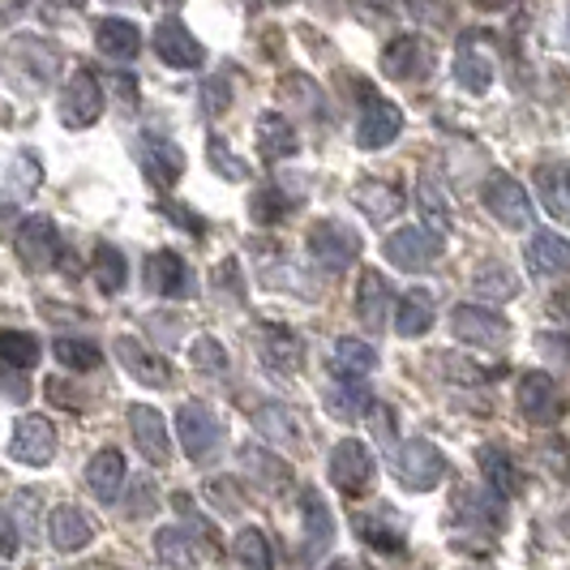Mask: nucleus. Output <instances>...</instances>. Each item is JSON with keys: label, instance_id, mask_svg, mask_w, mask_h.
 <instances>
[{"label": "nucleus", "instance_id": "obj_1", "mask_svg": "<svg viewBox=\"0 0 570 570\" xmlns=\"http://www.w3.org/2000/svg\"><path fill=\"white\" fill-rule=\"evenodd\" d=\"M326 472H331V485L340 489V493L361 498L377 481V459H373V451L361 438H343L340 446L331 451V468Z\"/></svg>", "mask_w": 570, "mask_h": 570}, {"label": "nucleus", "instance_id": "obj_2", "mask_svg": "<svg viewBox=\"0 0 570 570\" xmlns=\"http://www.w3.org/2000/svg\"><path fill=\"white\" fill-rule=\"evenodd\" d=\"M446 472H451L446 455H442L433 442H425V438H412L400 455H395V476H400V485L412 489V493L438 489L446 481Z\"/></svg>", "mask_w": 570, "mask_h": 570}, {"label": "nucleus", "instance_id": "obj_3", "mask_svg": "<svg viewBox=\"0 0 570 570\" xmlns=\"http://www.w3.org/2000/svg\"><path fill=\"white\" fill-rule=\"evenodd\" d=\"M481 202H485V210L502 228H514V232L532 228V202L523 194V185L514 176H507V171H489Z\"/></svg>", "mask_w": 570, "mask_h": 570}, {"label": "nucleus", "instance_id": "obj_4", "mask_svg": "<svg viewBox=\"0 0 570 570\" xmlns=\"http://www.w3.org/2000/svg\"><path fill=\"white\" fill-rule=\"evenodd\" d=\"M309 254L322 271H331V275H343L356 257H361V236L340 224V219H322L309 228Z\"/></svg>", "mask_w": 570, "mask_h": 570}, {"label": "nucleus", "instance_id": "obj_5", "mask_svg": "<svg viewBox=\"0 0 570 570\" xmlns=\"http://www.w3.org/2000/svg\"><path fill=\"white\" fill-rule=\"evenodd\" d=\"M514 400H519V412H523L532 425H558V421L567 416V400H562L558 382H553L544 370L523 373Z\"/></svg>", "mask_w": 570, "mask_h": 570}, {"label": "nucleus", "instance_id": "obj_6", "mask_svg": "<svg viewBox=\"0 0 570 570\" xmlns=\"http://www.w3.org/2000/svg\"><path fill=\"white\" fill-rule=\"evenodd\" d=\"M13 249L22 257L27 271H52L60 257V232L48 215H30L13 232Z\"/></svg>", "mask_w": 570, "mask_h": 570}, {"label": "nucleus", "instance_id": "obj_7", "mask_svg": "<svg viewBox=\"0 0 570 570\" xmlns=\"http://www.w3.org/2000/svg\"><path fill=\"white\" fill-rule=\"evenodd\" d=\"M382 254L391 266H400V271H429L438 254H442V236L429 228H400L386 236V245H382Z\"/></svg>", "mask_w": 570, "mask_h": 570}, {"label": "nucleus", "instance_id": "obj_8", "mask_svg": "<svg viewBox=\"0 0 570 570\" xmlns=\"http://www.w3.org/2000/svg\"><path fill=\"white\" fill-rule=\"evenodd\" d=\"M176 433H180V446H185V455L189 459H206L215 446H219V438H224V425H219V416L198 400H185L180 403V412H176Z\"/></svg>", "mask_w": 570, "mask_h": 570}, {"label": "nucleus", "instance_id": "obj_9", "mask_svg": "<svg viewBox=\"0 0 570 570\" xmlns=\"http://www.w3.org/2000/svg\"><path fill=\"white\" fill-rule=\"evenodd\" d=\"M257 356L271 373H296L305 365V340L292 331V326H279V322H262L254 331Z\"/></svg>", "mask_w": 570, "mask_h": 570}, {"label": "nucleus", "instance_id": "obj_10", "mask_svg": "<svg viewBox=\"0 0 570 570\" xmlns=\"http://www.w3.org/2000/svg\"><path fill=\"white\" fill-rule=\"evenodd\" d=\"M361 120H356V146L361 150H382L391 146L403 134V112L391 104V99H377V95H365L361 99Z\"/></svg>", "mask_w": 570, "mask_h": 570}, {"label": "nucleus", "instance_id": "obj_11", "mask_svg": "<svg viewBox=\"0 0 570 570\" xmlns=\"http://www.w3.org/2000/svg\"><path fill=\"white\" fill-rule=\"evenodd\" d=\"M104 116V86L95 73H73L69 86H65V95H60V120L69 125V129H90L95 120Z\"/></svg>", "mask_w": 570, "mask_h": 570}, {"label": "nucleus", "instance_id": "obj_12", "mask_svg": "<svg viewBox=\"0 0 570 570\" xmlns=\"http://www.w3.org/2000/svg\"><path fill=\"white\" fill-rule=\"evenodd\" d=\"M9 455L18 463H30V468H43L57 455V429L48 416H22L13 425V438H9Z\"/></svg>", "mask_w": 570, "mask_h": 570}, {"label": "nucleus", "instance_id": "obj_13", "mask_svg": "<svg viewBox=\"0 0 570 570\" xmlns=\"http://www.w3.org/2000/svg\"><path fill=\"white\" fill-rule=\"evenodd\" d=\"M155 57L171 65V69H202L206 60V48L194 39V30L185 27L180 18H164L155 27Z\"/></svg>", "mask_w": 570, "mask_h": 570}, {"label": "nucleus", "instance_id": "obj_14", "mask_svg": "<svg viewBox=\"0 0 570 570\" xmlns=\"http://www.w3.org/2000/svg\"><path fill=\"white\" fill-rule=\"evenodd\" d=\"M433 69V48L421 35H400L386 52H382V73L391 82H416Z\"/></svg>", "mask_w": 570, "mask_h": 570}, {"label": "nucleus", "instance_id": "obj_15", "mask_svg": "<svg viewBox=\"0 0 570 570\" xmlns=\"http://www.w3.org/2000/svg\"><path fill=\"white\" fill-rule=\"evenodd\" d=\"M146 292L150 296H164V301H180L194 292V275L185 266V257L159 249V254L146 257Z\"/></svg>", "mask_w": 570, "mask_h": 570}, {"label": "nucleus", "instance_id": "obj_16", "mask_svg": "<svg viewBox=\"0 0 570 570\" xmlns=\"http://www.w3.org/2000/svg\"><path fill=\"white\" fill-rule=\"evenodd\" d=\"M451 331L463 343H472V347H498L511 335L507 317H498L493 309H481V305H459L455 314H451Z\"/></svg>", "mask_w": 570, "mask_h": 570}, {"label": "nucleus", "instance_id": "obj_17", "mask_svg": "<svg viewBox=\"0 0 570 570\" xmlns=\"http://www.w3.org/2000/svg\"><path fill=\"white\" fill-rule=\"evenodd\" d=\"M129 429H134V442H138V451L146 455V463L164 468L171 459V438H168V421L159 416V407L138 403V407L129 412Z\"/></svg>", "mask_w": 570, "mask_h": 570}, {"label": "nucleus", "instance_id": "obj_18", "mask_svg": "<svg viewBox=\"0 0 570 570\" xmlns=\"http://www.w3.org/2000/svg\"><path fill=\"white\" fill-rule=\"evenodd\" d=\"M116 361L129 370L134 382H142V386H155V391H168L171 386V365L164 356L146 352L134 335H120V340H116Z\"/></svg>", "mask_w": 570, "mask_h": 570}, {"label": "nucleus", "instance_id": "obj_19", "mask_svg": "<svg viewBox=\"0 0 570 570\" xmlns=\"http://www.w3.org/2000/svg\"><path fill=\"white\" fill-rule=\"evenodd\" d=\"M142 168H146V180L155 189H176V180L185 176V150L176 142H168V138H146Z\"/></svg>", "mask_w": 570, "mask_h": 570}, {"label": "nucleus", "instance_id": "obj_20", "mask_svg": "<svg viewBox=\"0 0 570 570\" xmlns=\"http://www.w3.org/2000/svg\"><path fill=\"white\" fill-rule=\"evenodd\" d=\"M301 519H305V558L317 562L331 549V541H335V519H331V507L322 502L317 489L301 493Z\"/></svg>", "mask_w": 570, "mask_h": 570}, {"label": "nucleus", "instance_id": "obj_21", "mask_svg": "<svg viewBox=\"0 0 570 570\" xmlns=\"http://www.w3.org/2000/svg\"><path fill=\"white\" fill-rule=\"evenodd\" d=\"M125 476H129V468H125V455H120L116 446L99 451V455L86 463V485H90V493H95L99 502H120Z\"/></svg>", "mask_w": 570, "mask_h": 570}, {"label": "nucleus", "instance_id": "obj_22", "mask_svg": "<svg viewBox=\"0 0 570 570\" xmlns=\"http://www.w3.org/2000/svg\"><path fill=\"white\" fill-rule=\"evenodd\" d=\"M523 262H528V271H532L537 279H553V275L570 271V245L562 236H553V232H537V236L523 245Z\"/></svg>", "mask_w": 570, "mask_h": 570}, {"label": "nucleus", "instance_id": "obj_23", "mask_svg": "<svg viewBox=\"0 0 570 570\" xmlns=\"http://www.w3.org/2000/svg\"><path fill=\"white\" fill-rule=\"evenodd\" d=\"M301 150V138L292 129V120L279 112H262L257 116V155L266 164H279V159H292Z\"/></svg>", "mask_w": 570, "mask_h": 570}, {"label": "nucleus", "instance_id": "obj_24", "mask_svg": "<svg viewBox=\"0 0 570 570\" xmlns=\"http://www.w3.org/2000/svg\"><path fill=\"white\" fill-rule=\"evenodd\" d=\"M48 541L57 544L60 553H78L95 541V523L78 507H57L48 514Z\"/></svg>", "mask_w": 570, "mask_h": 570}, {"label": "nucleus", "instance_id": "obj_25", "mask_svg": "<svg viewBox=\"0 0 570 570\" xmlns=\"http://www.w3.org/2000/svg\"><path fill=\"white\" fill-rule=\"evenodd\" d=\"M455 78H459V86H468V95H485L489 86H493V60L481 52V39H476V35L459 39Z\"/></svg>", "mask_w": 570, "mask_h": 570}, {"label": "nucleus", "instance_id": "obj_26", "mask_svg": "<svg viewBox=\"0 0 570 570\" xmlns=\"http://www.w3.org/2000/svg\"><path fill=\"white\" fill-rule=\"evenodd\" d=\"M352 528H356V537L373 549H382V553H400L403 549V523L395 519L391 511H356L352 514Z\"/></svg>", "mask_w": 570, "mask_h": 570}, {"label": "nucleus", "instance_id": "obj_27", "mask_svg": "<svg viewBox=\"0 0 570 570\" xmlns=\"http://www.w3.org/2000/svg\"><path fill=\"white\" fill-rule=\"evenodd\" d=\"M9 57H13L18 69H27L35 86H48L60 73V52L48 48L43 39H13L9 43Z\"/></svg>", "mask_w": 570, "mask_h": 570}, {"label": "nucleus", "instance_id": "obj_28", "mask_svg": "<svg viewBox=\"0 0 570 570\" xmlns=\"http://www.w3.org/2000/svg\"><path fill=\"white\" fill-rule=\"evenodd\" d=\"M386 309H391V287H386V279L373 266H365L361 284H356V317L365 322V331H382L386 326Z\"/></svg>", "mask_w": 570, "mask_h": 570}, {"label": "nucleus", "instance_id": "obj_29", "mask_svg": "<svg viewBox=\"0 0 570 570\" xmlns=\"http://www.w3.org/2000/svg\"><path fill=\"white\" fill-rule=\"evenodd\" d=\"M95 48L104 52L108 60H134L138 52H142V35H138V27L129 22V18H104L99 27H95Z\"/></svg>", "mask_w": 570, "mask_h": 570}, {"label": "nucleus", "instance_id": "obj_30", "mask_svg": "<svg viewBox=\"0 0 570 570\" xmlns=\"http://www.w3.org/2000/svg\"><path fill=\"white\" fill-rule=\"evenodd\" d=\"M236 459H240V468H245L266 493H284V489L292 485V468H287L279 455H271L266 446H254V442H249V446H240Z\"/></svg>", "mask_w": 570, "mask_h": 570}, {"label": "nucleus", "instance_id": "obj_31", "mask_svg": "<svg viewBox=\"0 0 570 570\" xmlns=\"http://www.w3.org/2000/svg\"><path fill=\"white\" fill-rule=\"evenodd\" d=\"M416 206H421V219H425L429 232H438V236L451 232V202H446V189H442V176L433 168H425L421 180H416Z\"/></svg>", "mask_w": 570, "mask_h": 570}, {"label": "nucleus", "instance_id": "obj_32", "mask_svg": "<svg viewBox=\"0 0 570 570\" xmlns=\"http://www.w3.org/2000/svg\"><path fill=\"white\" fill-rule=\"evenodd\" d=\"M377 370V347L365 340H340L335 352H331V373L335 377H347V382H365L370 373Z\"/></svg>", "mask_w": 570, "mask_h": 570}, {"label": "nucleus", "instance_id": "obj_33", "mask_svg": "<svg viewBox=\"0 0 570 570\" xmlns=\"http://www.w3.org/2000/svg\"><path fill=\"white\" fill-rule=\"evenodd\" d=\"M352 202L370 215L373 224H386V219H395L403 206V194L400 185H391V180H361L356 185V194H352Z\"/></svg>", "mask_w": 570, "mask_h": 570}, {"label": "nucleus", "instance_id": "obj_34", "mask_svg": "<svg viewBox=\"0 0 570 570\" xmlns=\"http://www.w3.org/2000/svg\"><path fill=\"white\" fill-rule=\"evenodd\" d=\"M155 553H159V562H164V567H194L198 558H206L198 537H194L185 523H176V528H159V532H155Z\"/></svg>", "mask_w": 570, "mask_h": 570}, {"label": "nucleus", "instance_id": "obj_35", "mask_svg": "<svg viewBox=\"0 0 570 570\" xmlns=\"http://www.w3.org/2000/svg\"><path fill=\"white\" fill-rule=\"evenodd\" d=\"M537 194H541V206L558 224H570V168L544 164V168L537 171Z\"/></svg>", "mask_w": 570, "mask_h": 570}, {"label": "nucleus", "instance_id": "obj_36", "mask_svg": "<svg viewBox=\"0 0 570 570\" xmlns=\"http://www.w3.org/2000/svg\"><path fill=\"white\" fill-rule=\"evenodd\" d=\"M340 386L335 391H326V412L335 416V421H365L373 412V395L365 391V382H347V377H335Z\"/></svg>", "mask_w": 570, "mask_h": 570}, {"label": "nucleus", "instance_id": "obj_37", "mask_svg": "<svg viewBox=\"0 0 570 570\" xmlns=\"http://www.w3.org/2000/svg\"><path fill=\"white\" fill-rule=\"evenodd\" d=\"M429 326H433V296L425 287H412L400 296V309H395V331L403 340H421Z\"/></svg>", "mask_w": 570, "mask_h": 570}, {"label": "nucleus", "instance_id": "obj_38", "mask_svg": "<svg viewBox=\"0 0 570 570\" xmlns=\"http://www.w3.org/2000/svg\"><path fill=\"white\" fill-rule=\"evenodd\" d=\"M481 468H485V481L498 498H519L523 493V476H519V468H514V459L507 451L485 446L481 451Z\"/></svg>", "mask_w": 570, "mask_h": 570}, {"label": "nucleus", "instance_id": "obj_39", "mask_svg": "<svg viewBox=\"0 0 570 570\" xmlns=\"http://www.w3.org/2000/svg\"><path fill=\"white\" fill-rule=\"evenodd\" d=\"M95 284H99V292L104 296H116L120 287H125V279H129V271H125V254L116 249V245H95Z\"/></svg>", "mask_w": 570, "mask_h": 570}, {"label": "nucleus", "instance_id": "obj_40", "mask_svg": "<svg viewBox=\"0 0 570 570\" xmlns=\"http://www.w3.org/2000/svg\"><path fill=\"white\" fill-rule=\"evenodd\" d=\"M52 356H57L65 370H73V373H90V370H99L104 365V352L95 347L90 340H57L52 343Z\"/></svg>", "mask_w": 570, "mask_h": 570}, {"label": "nucleus", "instance_id": "obj_41", "mask_svg": "<svg viewBox=\"0 0 570 570\" xmlns=\"http://www.w3.org/2000/svg\"><path fill=\"white\" fill-rule=\"evenodd\" d=\"M232 558L249 570H271L275 567V553H271V541L257 532V528H245L236 541H232Z\"/></svg>", "mask_w": 570, "mask_h": 570}, {"label": "nucleus", "instance_id": "obj_42", "mask_svg": "<svg viewBox=\"0 0 570 570\" xmlns=\"http://www.w3.org/2000/svg\"><path fill=\"white\" fill-rule=\"evenodd\" d=\"M39 356H43V347H39L35 335H27V331H0V361H9L18 370H35Z\"/></svg>", "mask_w": 570, "mask_h": 570}, {"label": "nucleus", "instance_id": "obj_43", "mask_svg": "<svg viewBox=\"0 0 570 570\" xmlns=\"http://www.w3.org/2000/svg\"><path fill=\"white\" fill-rule=\"evenodd\" d=\"M292 206H296V202L287 198L279 185H266V189H257L254 202H249V215H254V224L271 228V224H279L284 215H292Z\"/></svg>", "mask_w": 570, "mask_h": 570}, {"label": "nucleus", "instance_id": "obj_44", "mask_svg": "<svg viewBox=\"0 0 570 570\" xmlns=\"http://www.w3.org/2000/svg\"><path fill=\"white\" fill-rule=\"evenodd\" d=\"M189 361L206 377H224L228 373V347L215 340V335H198V340L189 343Z\"/></svg>", "mask_w": 570, "mask_h": 570}, {"label": "nucleus", "instance_id": "obj_45", "mask_svg": "<svg viewBox=\"0 0 570 570\" xmlns=\"http://www.w3.org/2000/svg\"><path fill=\"white\" fill-rule=\"evenodd\" d=\"M472 287H476V296L502 301V296H514V292H519V279H514L502 262H485V266L476 271V284Z\"/></svg>", "mask_w": 570, "mask_h": 570}, {"label": "nucleus", "instance_id": "obj_46", "mask_svg": "<svg viewBox=\"0 0 570 570\" xmlns=\"http://www.w3.org/2000/svg\"><path fill=\"white\" fill-rule=\"evenodd\" d=\"M502 502L507 498H485V493H472V489H463L459 493V514L463 519H476V523H485V528H498L502 523Z\"/></svg>", "mask_w": 570, "mask_h": 570}, {"label": "nucleus", "instance_id": "obj_47", "mask_svg": "<svg viewBox=\"0 0 570 570\" xmlns=\"http://www.w3.org/2000/svg\"><path fill=\"white\" fill-rule=\"evenodd\" d=\"M254 425L266 433V438H279V442H296L301 438V425L287 416L279 403H262L254 412Z\"/></svg>", "mask_w": 570, "mask_h": 570}, {"label": "nucleus", "instance_id": "obj_48", "mask_svg": "<svg viewBox=\"0 0 570 570\" xmlns=\"http://www.w3.org/2000/svg\"><path fill=\"white\" fill-rule=\"evenodd\" d=\"M39 502H43L39 489H22V493L13 498V519H18V528L30 532V537H39Z\"/></svg>", "mask_w": 570, "mask_h": 570}, {"label": "nucleus", "instance_id": "obj_49", "mask_svg": "<svg viewBox=\"0 0 570 570\" xmlns=\"http://www.w3.org/2000/svg\"><path fill=\"white\" fill-rule=\"evenodd\" d=\"M284 95L292 104H301L305 112H322V95H317V86L309 78H284Z\"/></svg>", "mask_w": 570, "mask_h": 570}, {"label": "nucleus", "instance_id": "obj_50", "mask_svg": "<svg viewBox=\"0 0 570 570\" xmlns=\"http://www.w3.org/2000/svg\"><path fill=\"white\" fill-rule=\"evenodd\" d=\"M210 159H215V171H219L224 180H245V176H249V168H240V159L232 155L224 138H210Z\"/></svg>", "mask_w": 570, "mask_h": 570}, {"label": "nucleus", "instance_id": "obj_51", "mask_svg": "<svg viewBox=\"0 0 570 570\" xmlns=\"http://www.w3.org/2000/svg\"><path fill=\"white\" fill-rule=\"evenodd\" d=\"M22 553V528H18V519H13V511L0 514V558L4 562H13Z\"/></svg>", "mask_w": 570, "mask_h": 570}, {"label": "nucleus", "instance_id": "obj_52", "mask_svg": "<svg viewBox=\"0 0 570 570\" xmlns=\"http://www.w3.org/2000/svg\"><path fill=\"white\" fill-rule=\"evenodd\" d=\"M0 395H9V400H27L30 386H27V370H18V365H9V361H0Z\"/></svg>", "mask_w": 570, "mask_h": 570}, {"label": "nucleus", "instance_id": "obj_53", "mask_svg": "<svg viewBox=\"0 0 570 570\" xmlns=\"http://www.w3.org/2000/svg\"><path fill=\"white\" fill-rule=\"evenodd\" d=\"M442 365H446V377H451V382H468V386H481V382H485V370L472 365V361H463V356H442Z\"/></svg>", "mask_w": 570, "mask_h": 570}, {"label": "nucleus", "instance_id": "obj_54", "mask_svg": "<svg viewBox=\"0 0 570 570\" xmlns=\"http://www.w3.org/2000/svg\"><path fill=\"white\" fill-rule=\"evenodd\" d=\"M228 104H232L228 78H210V82H206V112L224 116V112H228Z\"/></svg>", "mask_w": 570, "mask_h": 570}, {"label": "nucleus", "instance_id": "obj_55", "mask_svg": "<svg viewBox=\"0 0 570 570\" xmlns=\"http://www.w3.org/2000/svg\"><path fill=\"white\" fill-rule=\"evenodd\" d=\"M30 0H0V18H18V13H27Z\"/></svg>", "mask_w": 570, "mask_h": 570}, {"label": "nucleus", "instance_id": "obj_56", "mask_svg": "<svg viewBox=\"0 0 570 570\" xmlns=\"http://www.w3.org/2000/svg\"><path fill=\"white\" fill-rule=\"evenodd\" d=\"M553 314L570 317V287H562V292H558V296H553Z\"/></svg>", "mask_w": 570, "mask_h": 570}, {"label": "nucleus", "instance_id": "obj_57", "mask_svg": "<svg viewBox=\"0 0 570 570\" xmlns=\"http://www.w3.org/2000/svg\"><path fill=\"white\" fill-rule=\"evenodd\" d=\"M476 4H481V9H511L514 0H476Z\"/></svg>", "mask_w": 570, "mask_h": 570}, {"label": "nucleus", "instance_id": "obj_58", "mask_svg": "<svg viewBox=\"0 0 570 570\" xmlns=\"http://www.w3.org/2000/svg\"><path fill=\"white\" fill-rule=\"evenodd\" d=\"M275 4H287V0H275Z\"/></svg>", "mask_w": 570, "mask_h": 570}]
</instances>
